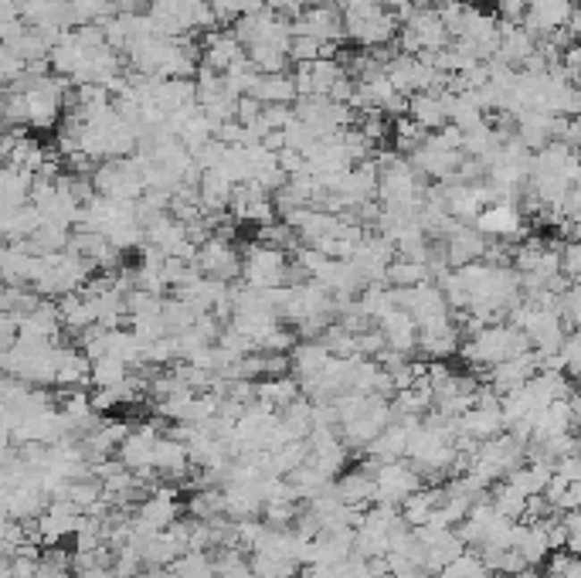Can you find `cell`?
Listing matches in <instances>:
<instances>
[{
  "instance_id": "484cf974",
  "label": "cell",
  "mask_w": 581,
  "mask_h": 578,
  "mask_svg": "<svg viewBox=\"0 0 581 578\" xmlns=\"http://www.w3.org/2000/svg\"><path fill=\"white\" fill-rule=\"evenodd\" d=\"M173 578H215V561L207 551H184L171 561Z\"/></svg>"
},
{
  "instance_id": "f35d334b",
  "label": "cell",
  "mask_w": 581,
  "mask_h": 578,
  "mask_svg": "<svg viewBox=\"0 0 581 578\" xmlns=\"http://www.w3.org/2000/svg\"><path fill=\"white\" fill-rule=\"evenodd\" d=\"M554 476H561V480H568V483H578V480H581L578 453H568V456L554 459Z\"/></svg>"
},
{
  "instance_id": "8d00e7d4",
  "label": "cell",
  "mask_w": 581,
  "mask_h": 578,
  "mask_svg": "<svg viewBox=\"0 0 581 578\" xmlns=\"http://www.w3.org/2000/svg\"><path fill=\"white\" fill-rule=\"evenodd\" d=\"M207 7H211L215 21H218V28H222V24H235L241 17L239 0H207Z\"/></svg>"
},
{
  "instance_id": "74e56055",
  "label": "cell",
  "mask_w": 581,
  "mask_h": 578,
  "mask_svg": "<svg viewBox=\"0 0 581 578\" xmlns=\"http://www.w3.org/2000/svg\"><path fill=\"white\" fill-rule=\"evenodd\" d=\"M292 106H262V123L269 126V130H282V126H290L292 123Z\"/></svg>"
},
{
  "instance_id": "ab89813d",
  "label": "cell",
  "mask_w": 581,
  "mask_h": 578,
  "mask_svg": "<svg viewBox=\"0 0 581 578\" xmlns=\"http://www.w3.org/2000/svg\"><path fill=\"white\" fill-rule=\"evenodd\" d=\"M496 14L507 24H520V17L527 14V0H496Z\"/></svg>"
},
{
  "instance_id": "c3c4849f",
  "label": "cell",
  "mask_w": 581,
  "mask_h": 578,
  "mask_svg": "<svg viewBox=\"0 0 581 578\" xmlns=\"http://www.w3.org/2000/svg\"><path fill=\"white\" fill-rule=\"evenodd\" d=\"M507 578H541V575H537V568H530L527 565V568H520L517 575H507Z\"/></svg>"
},
{
  "instance_id": "d590c367",
  "label": "cell",
  "mask_w": 581,
  "mask_h": 578,
  "mask_svg": "<svg viewBox=\"0 0 581 578\" xmlns=\"http://www.w3.org/2000/svg\"><path fill=\"white\" fill-rule=\"evenodd\" d=\"M384 565H388V572H392L394 578H411L415 572H422L418 561H411L408 555H398V551H388V555H384Z\"/></svg>"
},
{
  "instance_id": "ee69618b",
  "label": "cell",
  "mask_w": 581,
  "mask_h": 578,
  "mask_svg": "<svg viewBox=\"0 0 581 578\" xmlns=\"http://www.w3.org/2000/svg\"><path fill=\"white\" fill-rule=\"evenodd\" d=\"M241 14H258V11H265V0H239Z\"/></svg>"
},
{
  "instance_id": "f546056e",
  "label": "cell",
  "mask_w": 581,
  "mask_h": 578,
  "mask_svg": "<svg viewBox=\"0 0 581 578\" xmlns=\"http://www.w3.org/2000/svg\"><path fill=\"white\" fill-rule=\"evenodd\" d=\"M479 572H483V561L476 558V551H462V555H456L452 561H445L442 568L435 572V578H476Z\"/></svg>"
},
{
  "instance_id": "836d02e7",
  "label": "cell",
  "mask_w": 581,
  "mask_h": 578,
  "mask_svg": "<svg viewBox=\"0 0 581 578\" xmlns=\"http://www.w3.org/2000/svg\"><path fill=\"white\" fill-rule=\"evenodd\" d=\"M21 72H24V62H21L18 55H11V51L0 45V89H4V85L18 82Z\"/></svg>"
},
{
  "instance_id": "6da1fadb",
  "label": "cell",
  "mask_w": 581,
  "mask_h": 578,
  "mask_svg": "<svg viewBox=\"0 0 581 578\" xmlns=\"http://www.w3.org/2000/svg\"><path fill=\"white\" fill-rule=\"evenodd\" d=\"M524 351H530L527 337L510 323H490V327H483L479 334L459 344V354L476 368H493L500 361H510V357L524 354Z\"/></svg>"
},
{
  "instance_id": "e575fe53",
  "label": "cell",
  "mask_w": 581,
  "mask_h": 578,
  "mask_svg": "<svg viewBox=\"0 0 581 578\" xmlns=\"http://www.w3.org/2000/svg\"><path fill=\"white\" fill-rule=\"evenodd\" d=\"M275 164H279V170L286 174V177H296V174H303L307 167V157L299 150H290V147H282V150L275 153Z\"/></svg>"
},
{
  "instance_id": "30bf717a",
  "label": "cell",
  "mask_w": 581,
  "mask_h": 578,
  "mask_svg": "<svg viewBox=\"0 0 581 578\" xmlns=\"http://www.w3.org/2000/svg\"><path fill=\"white\" fill-rule=\"evenodd\" d=\"M408 119L425 133H435L449 123V92H415L408 96Z\"/></svg>"
},
{
  "instance_id": "603a6c76",
  "label": "cell",
  "mask_w": 581,
  "mask_h": 578,
  "mask_svg": "<svg viewBox=\"0 0 581 578\" xmlns=\"http://www.w3.org/2000/svg\"><path fill=\"white\" fill-rule=\"evenodd\" d=\"M384 283L392 289H408V286H422V283H432L428 279V266L425 262H415V259H401L394 255L384 269Z\"/></svg>"
},
{
  "instance_id": "3957f363",
  "label": "cell",
  "mask_w": 581,
  "mask_h": 578,
  "mask_svg": "<svg viewBox=\"0 0 581 578\" xmlns=\"http://www.w3.org/2000/svg\"><path fill=\"white\" fill-rule=\"evenodd\" d=\"M418 487H425L422 473L405 463V459H392L381 463L375 473V504H388V507H401V500L415 493Z\"/></svg>"
},
{
  "instance_id": "4fadbf2b",
  "label": "cell",
  "mask_w": 581,
  "mask_h": 578,
  "mask_svg": "<svg viewBox=\"0 0 581 578\" xmlns=\"http://www.w3.org/2000/svg\"><path fill=\"white\" fill-rule=\"evenodd\" d=\"M326 361H330V351H326L320 340H296L290 351V371L303 385V381H309V378H316V374L324 371Z\"/></svg>"
},
{
  "instance_id": "4dcf8cb0",
  "label": "cell",
  "mask_w": 581,
  "mask_h": 578,
  "mask_svg": "<svg viewBox=\"0 0 581 578\" xmlns=\"http://www.w3.org/2000/svg\"><path fill=\"white\" fill-rule=\"evenodd\" d=\"M109 572L116 578H139L143 575V555H139L133 544H126V548H120V551L113 555Z\"/></svg>"
},
{
  "instance_id": "f6af8a7d",
  "label": "cell",
  "mask_w": 581,
  "mask_h": 578,
  "mask_svg": "<svg viewBox=\"0 0 581 578\" xmlns=\"http://www.w3.org/2000/svg\"><path fill=\"white\" fill-rule=\"evenodd\" d=\"M561 575H564V578H581V561H578V555H571V561L564 565Z\"/></svg>"
},
{
  "instance_id": "7c38bea8",
  "label": "cell",
  "mask_w": 581,
  "mask_h": 578,
  "mask_svg": "<svg viewBox=\"0 0 581 578\" xmlns=\"http://www.w3.org/2000/svg\"><path fill=\"white\" fill-rule=\"evenodd\" d=\"M245 48H241L239 41H235V34L218 28V31H207L205 34V45H201V65L215 68V72H228V65L241 58Z\"/></svg>"
},
{
  "instance_id": "7bdbcfd3",
  "label": "cell",
  "mask_w": 581,
  "mask_h": 578,
  "mask_svg": "<svg viewBox=\"0 0 581 578\" xmlns=\"http://www.w3.org/2000/svg\"><path fill=\"white\" fill-rule=\"evenodd\" d=\"M116 7L126 11V14H137L139 7H150V0H116Z\"/></svg>"
},
{
  "instance_id": "e0dca14e",
  "label": "cell",
  "mask_w": 581,
  "mask_h": 578,
  "mask_svg": "<svg viewBox=\"0 0 581 578\" xmlns=\"http://www.w3.org/2000/svg\"><path fill=\"white\" fill-rule=\"evenodd\" d=\"M459 344H462V327L456 320L442 327V330H432V334H418V344L415 351L428 361H449L452 354H459Z\"/></svg>"
},
{
  "instance_id": "d4e9b609",
  "label": "cell",
  "mask_w": 581,
  "mask_h": 578,
  "mask_svg": "<svg viewBox=\"0 0 581 578\" xmlns=\"http://www.w3.org/2000/svg\"><path fill=\"white\" fill-rule=\"evenodd\" d=\"M245 58L252 62L258 75H279L290 68V55L279 45H252V48H245Z\"/></svg>"
},
{
  "instance_id": "2e32d148",
  "label": "cell",
  "mask_w": 581,
  "mask_h": 578,
  "mask_svg": "<svg viewBox=\"0 0 581 578\" xmlns=\"http://www.w3.org/2000/svg\"><path fill=\"white\" fill-rule=\"evenodd\" d=\"M554 133H558V116H547V113L517 116V140L527 150H544L547 143H554Z\"/></svg>"
},
{
  "instance_id": "ba28073f",
  "label": "cell",
  "mask_w": 581,
  "mask_h": 578,
  "mask_svg": "<svg viewBox=\"0 0 581 578\" xmlns=\"http://www.w3.org/2000/svg\"><path fill=\"white\" fill-rule=\"evenodd\" d=\"M442 252H445L449 269H462V266L483 259V252H486V235H479L473 225H456V228L442 238Z\"/></svg>"
},
{
  "instance_id": "b9f144b4",
  "label": "cell",
  "mask_w": 581,
  "mask_h": 578,
  "mask_svg": "<svg viewBox=\"0 0 581 578\" xmlns=\"http://www.w3.org/2000/svg\"><path fill=\"white\" fill-rule=\"evenodd\" d=\"M578 504H581V483H568L561 490V497L554 500V510H558V514H564V510H578Z\"/></svg>"
},
{
  "instance_id": "bcb514c9",
  "label": "cell",
  "mask_w": 581,
  "mask_h": 578,
  "mask_svg": "<svg viewBox=\"0 0 581 578\" xmlns=\"http://www.w3.org/2000/svg\"><path fill=\"white\" fill-rule=\"evenodd\" d=\"M75 578H116L109 568H86V572H79Z\"/></svg>"
},
{
  "instance_id": "9c48e42d",
  "label": "cell",
  "mask_w": 581,
  "mask_h": 578,
  "mask_svg": "<svg viewBox=\"0 0 581 578\" xmlns=\"http://www.w3.org/2000/svg\"><path fill=\"white\" fill-rule=\"evenodd\" d=\"M137 521H143L147 527H154V531H164V527L177 521L181 517V504H177V490L173 487H160L156 483L154 493L150 497H143L137 504V514H133Z\"/></svg>"
},
{
  "instance_id": "4316f807",
  "label": "cell",
  "mask_w": 581,
  "mask_h": 578,
  "mask_svg": "<svg viewBox=\"0 0 581 578\" xmlns=\"http://www.w3.org/2000/svg\"><path fill=\"white\" fill-rule=\"evenodd\" d=\"M201 313L194 310V306H188L184 300H164V306H160V320H164V330L167 334H184V330H190L194 327V320H198Z\"/></svg>"
},
{
  "instance_id": "5b68a950",
  "label": "cell",
  "mask_w": 581,
  "mask_h": 578,
  "mask_svg": "<svg viewBox=\"0 0 581 578\" xmlns=\"http://www.w3.org/2000/svg\"><path fill=\"white\" fill-rule=\"evenodd\" d=\"M394 259V245L388 238H381L377 232H364V238L358 242V249L350 252V266L360 276L364 286H381L384 283V269Z\"/></svg>"
},
{
  "instance_id": "1f68e13d",
  "label": "cell",
  "mask_w": 581,
  "mask_h": 578,
  "mask_svg": "<svg viewBox=\"0 0 581 578\" xmlns=\"http://www.w3.org/2000/svg\"><path fill=\"white\" fill-rule=\"evenodd\" d=\"M320 45H324V41H316V38H309V34H292L290 45H286V55H290L292 65H303V62L320 58Z\"/></svg>"
},
{
  "instance_id": "f907efd6",
  "label": "cell",
  "mask_w": 581,
  "mask_h": 578,
  "mask_svg": "<svg viewBox=\"0 0 581 578\" xmlns=\"http://www.w3.org/2000/svg\"><path fill=\"white\" fill-rule=\"evenodd\" d=\"M541 578H564V575H558V572H544Z\"/></svg>"
},
{
  "instance_id": "44dd1931",
  "label": "cell",
  "mask_w": 581,
  "mask_h": 578,
  "mask_svg": "<svg viewBox=\"0 0 581 578\" xmlns=\"http://www.w3.org/2000/svg\"><path fill=\"white\" fill-rule=\"evenodd\" d=\"M299 398V381L292 378V374H282V378H262L256 381V402L269 408H286L290 402Z\"/></svg>"
},
{
  "instance_id": "8fae6325",
  "label": "cell",
  "mask_w": 581,
  "mask_h": 578,
  "mask_svg": "<svg viewBox=\"0 0 581 578\" xmlns=\"http://www.w3.org/2000/svg\"><path fill=\"white\" fill-rule=\"evenodd\" d=\"M375 327L384 334V340H388V347H392V351H398V354H408V357L415 354V344H418V327H415V320H411L405 310L392 306L384 317H377Z\"/></svg>"
},
{
  "instance_id": "f1b7e54d",
  "label": "cell",
  "mask_w": 581,
  "mask_h": 578,
  "mask_svg": "<svg viewBox=\"0 0 581 578\" xmlns=\"http://www.w3.org/2000/svg\"><path fill=\"white\" fill-rule=\"evenodd\" d=\"M554 364H558V371L568 374V378H578V371H581L578 334H564V340L558 344V351H554Z\"/></svg>"
},
{
  "instance_id": "277c9868",
  "label": "cell",
  "mask_w": 581,
  "mask_h": 578,
  "mask_svg": "<svg viewBox=\"0 0 581 578\" xmlns=\"http://www.w3.org/2000/svg\"><path fill=\"white\" fill-rule=\"evenodd\" d=\"M194 266H198V272H201V276H207V279H218V283H235V279L241 276V255L224 235H211L207 242H201V245H198Z\"/></svg>"
},
{
  "instance_id": "d6a6232c",
  "label": "cell",
  "mask_w": 581,
  "mask_h": 578,
  "mask_svg": "<svg viewBox=\"0 0 581 578\" xmlns=\"http://www.w3.org/2000/svg\"><path fill=\"white\" fill-rule=\"evenodd\" d=\"M224 150H228V147H222V143L211 136L207 143H201V147H194V150H190V164L201 170V174H205V170H215L218 164H222Z\"/></svg>"
},
{
  "instance_id": "cb8c5ba5",
  "label": "cell",
  "mask_w": 581,
  "mask_h": 578,
  "mask_svg": "<svg viewBox=\"0 0 581 578\" xmlns=\"http://www.w3.org/2000/svg\"><path fill=\"white\" fill-rule=\"evenodd\" d=\"M490 504H493V510L500 514V517H507V521H520V514H524V507H527V497L517 490L513 483H490Z\"/></svg>"
},
{
  "instance_id": "816d5d0a",
  "label": "cell",
  "mask_w": 581,
  "mask_h": 578,
  "mask_svg": "<svg viewBox=\"0 0 581 578\" xmlns=\"http://www.w3.org/2000/svg\"><path fill=\"white\" fill-rule=\"evenodd\" d=\"M375 578H394L392 572H384V575H375Z\"/></svg>"
},
{
  "instance_id": "7402d4cb",
  "label": "cell",
  "mask_w": 581,
  "mask_h": 578,
  "mask_svg": "<svg viewBox=\"0 0 581 578\" xmlns=\"http://www.w3.org/2000/svg\"><path fill=\"white\" fill-rule=\"evenodd\" d=\"M347 459H350V449H347L341 439L326 442V446H320V449H309L307 453V463L320 476H326V480L341 476L343 470H347Z\"/></svg>"
},
{
  "instance_id": "ffe728a7",
  "label": "cell",
  "mask_w": 581,
  "mask_h": 578,
  "mask_svg": "<svg viewBox=\"0 0 581 578\" xmlns=\"http://www.w3.org/2000/svg\"><path fill=\"white\" fill-rule=\"evenodd\" d=\"M92 371V361L82 351H58L55 347V385H65V388H79L88 381Z\"/></svg>"
},
{
  "instance_id": "7dc6e473",
  "label": "cell",
  "mask_w": 581,
  "mask_h": 578,
  "mask_svg": "<svg viewBox=\"0 0 581 578\" xmlns=\"http://www.w3.org/2000/svg\"><path fill=\"white\" fill-rule=\"evenodd\" d=\"M0 578H14L11 575V555H0Z\"/></svg>"
},
{
  "instance_id": "9a60e30c",
  "label": "cell",
  "mask_w": 581,
  "mask_h": 578,
  "mask_svg": "<svg viewBox=\"0 0 581 578\" xmlns=\"http://www.w3.org/2000/svg\"><path fill=\"white\" fill-rule=\"evenodd\" d=\"M333 493H337V500L347 504V507H371V504H375V476L364 473L358 466V470H350V473L337 476Z\"/></svg>"
},
{
  "instance_id": "60d3db41",
  "label": "cell",
  "mask_w": 581,
  "mask_h": 578,
  "mask_svg": "<svg viewBox=\"0 0 581 578\" xmlns=\"http://www.w3.org/2000/svg\"><path fill=\"white\" fill-rule=\"evenodd\" d=\"M309 0H265V11H273V14H279V17H296L303 7H307Z\"/></svg>"
},
{
  "instance_id": "d6986e66",
  "label": "cell",
  "mask_w": 581,
  "mask_h": 578,
  "mask_svg": "<svg viewBox=\"0 0 581 578\" xmlns=\"http://www.w3.org/2000/svg\"><path fill=\"white\" fill-rule=\"evenodd\" d=\"M248 96L258 99L262 106H292V102H296V85H292L290 72H279V75H258Z\"/></svg>"
},
{
  "instance_id": "5bb4252c",
  "label": "cell",
  "mask_w": 581,
  "mask_h": 578,
  "mask_svg": "<svg viewBox=\"0 0 581 578\" xmlns=\"http://www.w3.org/2000/svg\"><path fill=\"white\" fill-rule=\"evenodd\" d=\"M456 429H459L462 436H469V439L476 442H486L500 436L507 425H503V415H500V405L496 408H469V412H462L459 419H456Z\"/></svg>"
},
{
  "instance_id": "83f0119b",
  "label": "cell",
  "mask_w": 581,
  "mask_h": 578,
  "mask_svg": "<svg viewBox=\"0 0 581 578\" xmlns=\"http://www.w3.org/2000/svg\"><path fill=\"white\" fill-rule=\"evenodd\" d=\"M126 364L116 361V357H99V361H92V371H88V381L96 385V388H113V385H120L122 378H126Z\"/></svg>"
},
{
  "instance_id": "8992f818",
  "label": "cell",
  "mask_w": 581,
  "mask_h": 578,
  "mask_svg": "<svg viewBox=\"0 0 581 578\" xmlns=\"http://www.w3.org/2000/svg\"><path fill=\"white\" fill-rule=\"evenodd\" d=\"M473 228L486 238L520 242V232H524V211H520V204H510V201L486 204L476 218H473Z\"/></svg>"
},
{
  "instance_id": "52a82bcc",
  "label": "cell",
  "mask_w": 581,
  "mask_h": 578,
  "mask_svg": "<svg viewBox=\"0 0 581 578\" xmlns=\"http://www.w3.org/2000/svg\"><path fill=\"white\" fill-rule=\"evenodd\" d=\"M164 422H147L139 429H130V436L116 446V459H120L126 470L143 473V470H154V442L160 436Z\"/></svg>"
},
{
  "instance_id": "ac0fdd59",
  "label": "cell",
  "mask_w": 581,
  "mask_h": 578,
  "mask_svg": "<svg viewBox=\"0 0 581 578\" xmlns=\"http://www.w3.org/2000/svg\"><path fill=\"white\" fill-rule=\"evenodd\" d=\"M154 470L164 476H188L190 459H188V446L184 442L171 439V436H156L154 442Z\"/></svg>"
},
{
  "instance_id": "7a4b0ae2",
  "label": "cell",
  "mask_w": 581,
  "mask_h": 578,
  "mask_svg": "<svg viewBox=\"0 0 581 578\" xmlns=\"http://www.w3.org/2000/svg\"><path fill=\"white\" fill-rule=\"evenodd\" d=\"M286 252H275L269 245L252 242L248 252L241 255V283L248 289L286 286Z\"/></svg>"
},
{
  "instance_id": "681fc988",
  "label": "cell",
  "mask_w": 581,
  "mask_h": 578,
  "mask_svg": "<svg viewBox=\"0 0 581 578\" xmlns=\"http://www.w3.org/2000/svg\"><path fill=\"white\" fill-rule=\"evenodd\" d=\"M411 578H435V575H428V572H415Z\"/></svg>"
}]
</instances>
